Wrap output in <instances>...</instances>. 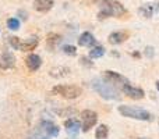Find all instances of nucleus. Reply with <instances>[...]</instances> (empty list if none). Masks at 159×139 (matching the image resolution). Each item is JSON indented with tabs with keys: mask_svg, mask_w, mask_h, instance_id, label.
Segmentation results:
<instances>
[{
	"mask_svg": "<svg viewBox=\"0 0 159 139\" xmlns=\"http://www.w3.org/2000/svg\"><path fill=\"white\" fill-rule=\"evenodd\" d=\"M126 13V8L121 3L116 0H99V18L106 17H121Z\"/></svg>",
	"mask_w": 159,
	"mask_h": 139,
	"instance_id": "obj_1",
	"label": "nucleus"
},
{
	"mask_svg": "<svg viewBox=\"0 0 159 139\" xmlns=\"http://www.w3.org/2000/svg\"><path fill=\"white\" fill-rule=\"evenodd\" d=\"M119 113L123 117L127 118H134V120H140V121H151L152 120V114L149 111L140 107H134V106H119Z\"/></svg>",
	"mask_w": 159,
	"mask_h": 139,
	"instance_id": "obj_2",
	"label": "nucleus"
},
{
	"mask_svg": "<svg viewBox=\"0 0 159 139\" xmlns=\"http://www.w3.org/2000/svg\"><path fill=\"white\" fill-rule=\"evenodd\" d=\"M92 88L103 99H107V100H117L119 99V92L110 84H107L106 81H102V79H93Z\"/></svg>",
	"mask_w": 159,
	"mask_h": 139,
	"instance_id": "obj_3",
	"label": "nucleus"
},
{
	"mask_svg": "<svg viewBox=\"0 0 159 139\" xmlns=\"http://www.w3.org/2000/svg\"><path fill=\"white\" fill-rule=\"evenodd\" d=\"M52 93L64 99H77L82 93V89L77 85H57L52 89Z\"/></svg>",
	"mask_w": 159,
	"mask_h": 139,
	"instance_id": "obj_4",
	"label": "nucleus"
},
{
	"mask_svg": "<svg viewBox=\"0 0 159 139\" xmlns=\"http://www.w3.org/2000/svg\"><path fill=\"white\" fill-rule=\"evenodd\" d=\"M81 118H82V125H81L82 131L88 132L98 121V114L95 111H92V110H84L81 113Z\"/></svg>",
	"mask_w": 159,
	"mask_h": 139,
	"instance_id": "obj_5",
	"label": "nucleus"
},
{
	"mask_svg": "<svg viewBox=\"0 0 159 139\" xmlns=\"http://www.w3.org/2000/svg\"><path fill=\"white\" fill-rule=\"evenodd\" d=\"M16 67V56L13 54L8 50H4V52L0 54V68L2 70H10Z\"/></svg>",
	"mask_w": 159,
	"mask_h": 139,
	"instance_id": "obj_6",
	"label": "nucleus"
},
{
	"mask_svg": "<svg viewBox=\"0 0 159 139\" xmlns=\"http://www.w3.org/2000/svg\"><path fill=\"white\" fill-rule=\"evenodd\" d=\"M103 81H106L107 84L110 85H116V84H120V85H126L129 84V81H127V78H124L123 75H120V74L115 72V71H105L103 74Z\"/></svg>",
	"mask_w": 159,
	"mask_h": 139,
	"instance_id": "obj_7",
	"label": "nucleus"
},
{
	"mask_svg": "<svg viewBox=\"0 0 159 139\" xmlns=\"http://www.w3.org/2000/svg\"><path fill=\"white\" fill-rule=\"evenodd\" d=\"M123 92H124V95H127L129 98H131V99H135V100H140V99L144 98V90L140 89V88L131 86L130 84L124 85V86H123Z\"/></svg>",
	"mask_w": 159,
	"mask_h": 139,
	"instance_id": "obj_8",
	"label": "nucleus"
},
{
	"mask_svg": "<svg viewBox=\"0 0 159 139\" xmlns=\"http://www.w3.org/2000/svg\"><path fill=\"white\" fill-rule=\"evenodd\" d=\"M41 129L45 132V135L49 138H56L59 135V127L55 125L53 123H50V121H42Z\"/></svg>",
	"mask_w": 159,
	"mask_h": 139,
	"instance_id": "obj_9",
	"label": "nucleus"
},
{
	"mask_svg": "<svg viewBox=\"0 0 159 139\" xmlns=\"http://www.w3.org/2000/svg\"><path fill=\"white\" fill-rule=\"evenodd\" d=\"M64 127H66V131L69 132V135H71V137H75V135L80 132V129H81V124H80V121L74 120V118L67 120L66 123H64Z\"/></svg>",
	"mask_w": 159,
	"mask_h": 139,
	"instance_id": "obj_10",
	"label": "nucleus"
},
{
	"mask_svg": "<svg viewBox=\"0 0 159 139\" xmlns=\"http://www.w3.org/2000/svg\"><path fill=\"white\" fill-rule=\"evenodd\" d=\"M25 64L31 71H36L42 66V60L38 54H30L27 57V60H25Z\"/></svg>",
	"mask_w": 159,
	"mask_h": 139,
	"instance_id": "obj_11",
	"label": "nucleus"
},
{
	"mask_svg": "<svg viewBox=\"0 0 159 139\" xmlns=\"http://www.w3.org/2000/svg\"><path fill=\"white\" fill-rule=\"evenodd\" d=\"M129 38V33L124 32V31H117V32H113L109 35V42L112 45H119L121 42H124Z\"/></svg>",
	"mask_w": 159,
	"mask_h": 139,
	"instance_id": "obj_12",
	"label": "nucleus"
},
{
	"mask_svg": "<svg viewBox=\"0 0 159 139\" xmlns=\"http://www.w3.org/2000/svg\"><path fill=\"white\" fill-rule=\"evenodd\" d=\"M39 43V39L36 36H31L30 39H27L25 42H21V46H20V50L22 52H30V50H34Z\"/></svg>",
	"mask_w": 159,
	"mask_h": 139,
	"instance_id": "obj_13",
	"label": "nucleus"
},
{
	"mask_svg": "<svg viewBox=\"0 0 159 139\" xmlns=\"http://www.w3.org/2000/svg\"><path fill=\"white\" fill-rule=\"evenodd\" d=\"M158 3H148V4H144L143 7L138 10V13L141 14L143 17H145V18H149V17H152V14H154L155 10H158Z\"/></svg>",
	"mask_w": 159,
	"mask_h": 139,
	"instance_id": "obj_14",
	"label": "nucleus"
},
{
	"mask_svg": "<svg viewBox=\"0 0 159 139\" xmlns=\"http://www.w3.org/2000/svg\"><path fill=\"white\" fill-rule=\"evenodd\" d=\"M95 42L96 41H95V38H93V35L89 32H84L78 39V45L80 46H84V47L92 46V45H95Z\"/></svg>",
	"mask_w": 159,
	"mask_h": 139,
	"instance_id": "obj_15",
	"label": "nucleus"
},
{
	"mask_svg": "<svg viewBox=\"0 0 159 139\" xmlns=\"http://www.w3.org/2000/svg\"><path fill=\"white\" fill-rule=\"evenodd\" d=\"M53 6V0H35L34 2V7L35 10L45 13V11H49Z\"/></svg>",
	"mask_w": 159,
	"mask_h": 139,
	"instance_id": "obj_16",
	"label": "nucleus"
},
{
	"mask_svg": "<svg viewBox=\"0 0 159 139\" xmlns=\"http://www.w3.org/2000/svg\"><path fill=\"white\" fill-rule=\"evenodd\" d=\"M70 74V68L67 67H55V68L50 70V75L55 76V78H61V76H66Z\"/></svg>",
	"mask_w": 159,
	"mask_h": 139,
	"instance_id": "obj_17",
	"label": "nucleus"
},
{
	"mask_svg": "<svg viewBox=\"0 0 159 139\" xmlns=\"http://www.w3.org/2000/svg\"><path fill=\"white\" fill-rule=\"evenodd\" d=\"M107 135H109V128L106 125H103V124L98 125V128L95 131L96 139H107Z\"/></svg>",
	"mask_w": 159,
	"mask_h": 139,
	"instance_id": "obj_18",
	"label": "nucleus"
},
{
	"mask_svg": "<svg viewBox=\"0 0 159 139\" xmlns=\"http://www.w3.org/2000/svg\"><path fill=\"white\" fill-rule=\"evenodd\" d=\"M105 54V49L103 46H95L92 50L89 52V57L91 59H99Z\"/></svg>",
	"mask_w": 159,
	"mask_h": 139,
	"instance_id": "obj_19",
	"label": "nucleus"
},
{
	"mask_svg": "<svg viewBox=\"0 0 159 139\" xmlns=\"http://www.w3.org/2000/svg\"><path fill=\"white\" fill-rule=\"evenodd\" d=\"M7 28L11 31H17L20 29V21L17 18H10L7 21Z\"/></svg>",
	"mask_w": 159,
	"mask_h": 139,
	"instance_id": "obj_20",
	"label": "nucleus"
},
{
	"mask_svg": "<svg viewBox=\"0 0 159 139\" xmlns=\"http://www.w3.org/2000/svg\"><path fill=\"white\" fill-rule=\"evenodd\" d=\"M63 52L66 53V54H69V56H75L77 54V49H75L74 46H71V45H64Z\"/></svg>",
	"mask_w": 159,
	"mask_h": 139,
	"instance_id": "obj_21",
	"label": "nucleus"
},
{
	"mask_svg": "<svg viewBox=\"0 0 159 139\" xmlns=\"http://www.w3.org/2000/svg\"><path fill=\"white\" fill-rule=\"evenodd\" d=\"M10 45H11V47H13V49L20 50L21 41H20V38H17V36H10Z\"/></svg>",
	"mask_w": 159,
	"mask_h": 139,
	"instance_id": "obj_22",
	"label": "nucleus"
},
{
	"mask_svg": "<svg viewBox=\"0 0 159 139\" xmlns=\"http://www.w3.org/2000/svg\"><path fill=\"white\" fill-rule=\"evenodd\" d=\"M59 41H60V36L59 35H49L48 36V45H49L50 47H55V45Z\"/></svg>",
	"mask_w": 159,
	"mask_h": 139,
	"instance_id": "obj_23",
	"label": "nucleus"
},
{
	"mask_svg": "<svg viewBox=\"0 0 159 139\" xmlns=\"http://www.w3.org/2000/svg\"><path fill=\"white\" fill-rule=\"evenodd\" d=\"M144 53H145V56H147V57H149V59H151L152 56H154V47L148 46L145 50H144Z\"/></svg>",
	"mask_w": 159,
	"mask_h": 139,
	"instance_id": "obj_24",
	"label": "nucleus"
},
{
	"mask_svg": "<svg viewBox=\"0 0 159 139\" xmlns=\"http://www.w3.org/2000/svg\"><path fill=\"white\" fill-rule=\"evenodd\" d=\"M80 61H81V64H82V66H87V67H92V63H91V61L88 60L87 57H81V60H80Z\"/></svg>",
	"mask_w": 159,
	"mask_h": 139,
	"instance_id": "obj_25",
	"label": "nucleus"
},
{
	"mask_svg": "<svg viewBox=\"0 0 159 139\" xmlns=\"http://www.w3.org/2000/svg\"><path fill=\"white\" fill-rule=\"evenodd\" d=\"M157 88H158V90H159V81H157Z\"/></svg>",
	"mask_w": 159,
	"mask_h": 139,
	"instance_id": "obj_26",
	"label": "nucleus"
}]
</instances>
